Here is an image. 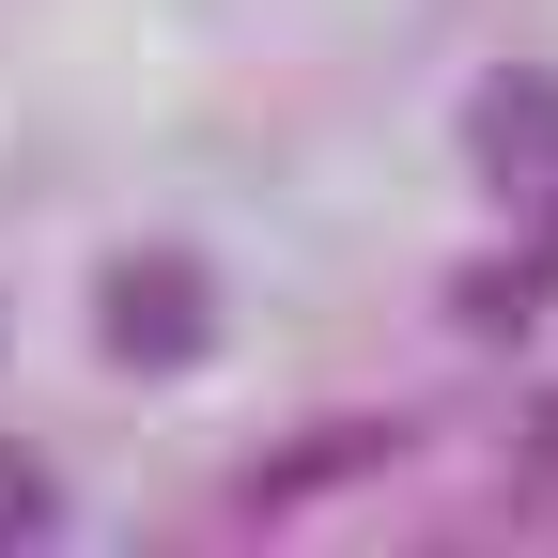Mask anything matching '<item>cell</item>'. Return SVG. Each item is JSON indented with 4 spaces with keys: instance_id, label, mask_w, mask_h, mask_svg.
<instances>
[{
    "instance_id": "1",
    "label": "cell",
    "mask_w": 558,
    "mask_h": 558,
    "mask_svg": "<svg viewBox=\"0 0 558 558\" xmlns=\"http://www.w3.org/2000/svg\"><path fill=\"white\" fill-rule=\"evenodd\" d=\"M94 341H109V373H186L202 341H218L202 248H109L94 264Z\"/></svg>"
},
{
    "instance_id": "2",
    "label": "cell",
    "mask_w": 558,
    "mask_h": 558,
    "mask_svg": "<svg viewBox=\"0 0 558 558\" xmlns=\"http://www.w3.org/2000/svg\"><path fill=\"white\" fill-rule=\"evenodd\" d=\"M465 186L497 202L512 233H558V78L543 62H497L465 94Z\"/></svg>"
},
{
    "instance_id": "3",
    "label": "cell",
    "mask_w": 558,
    "mask_h": 558,
    "mask_svg": "<svg viewBox=\"0 0 558 558\" xmlns=\"http://www.w3.org/2000/svg\"><path fill=\"white\" fill-rule=\"evenodd\" d=\"M543 295H558V233H512V248L450 264V326H465V341H512Z\"/></svg>"
},
{
    "instance_id": "4",
    "label": "cell",
    "mask_w": 558,
    "mask_h": 558,
    "mask_svg": "<svg viewBox=\"0 0 558 558\" xmlns=\"http://www.w3.org/2000/svg\"><path fill=\"white\" fill-rule=\"evenodd\" d=\"M62 527V481H47V450H16V435H0V558H16V543H47Z\"/></svg>"
},
{
    "instance_id": "5",
    "label": "cell",
    "mask_w": 558,
    "mask_h": 558,
    "mask_svg": "<svg viewBox=\"0 0 558 558\" xmlns=\"http://www.w3.org/2000/svg\"><path fill=\"white\" fill-rule=\"evenodd\" d=\"M512 497L558 512V403H527V450H512Z\"/></svg>"
}]
</instances>
